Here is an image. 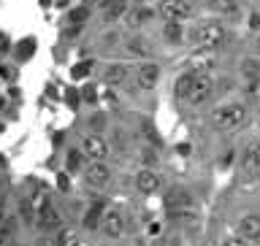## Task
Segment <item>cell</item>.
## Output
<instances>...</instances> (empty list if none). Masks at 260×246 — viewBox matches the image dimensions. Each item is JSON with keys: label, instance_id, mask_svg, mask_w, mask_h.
<instances>
[{"label": "cell", "instance_id": "6da1fadb", "mask_svg": "<svg viewBox=\"0 0 260 246\" xmlns=\"http://www.w3.org/2000/svg\"><path fill=\"white\" fill-rule=\"evenodd\" d=\"M211 95H214V79H211V73L184 71L176 79V97L184 106H190V109H201L203 103L211 100Z\"/></svg>", "mask_w": 260, "mask_h": 246}, {"label": "cell", "instance_id": "7a4b0ae2", "mask_svg": "<svg viewBox=\"0 0 260 246\" xmlns=\"http://www.w3.org/2000/svg\"><path fill=\"white\" fill-rule=\"evenodd\" d=\"M247 117H249L247 106L239 103V100H231V103L217 106V109L211 111L209 122L214 130H239L244 122H247Z\"/></svg>", "mask_w": 260, "mask_h": 246}, {"label": "cell", "instance_id": "3957f363", "mask_svg": "<svg viewBox=\"0 0 260 246\" xmlns=\"http://www.w3.org/2000/svg\"><path fill=\"white\" fill-rule=\"evenodd\" d=\"M192 38H195V44H198V49H217L228 41V30H225V24H219V22H201L198 27H195Z\"/></svg>", "mask_w": 260, "mask_h": 246}, {"label": "cell", "instance_id": "277c9868", "mask_svg": "<svg viewBox=\"0 0 260 246\" xmlns=\"http://www.w3.org/2000/svg\"><path fill=\"white\" fill-rule=\"evenodd\" d=\"M157 14L166 22H184L192 16V3L190 0H160Z\"/></svg>", "mask_w": 260, "mask_h": 246}, {"label": "cell", "instance_id": "5b68a950", "mask_svg": "<svg viewBox=\"0 0 260 246\" xmlns=\"http://www.w3.org/2000/svg\"><path fill=\"white\" fill-rule=\"evenodd\" d=\"M98 227H101V233L106 235V238H119L122 233H125V214H122L119 208L109 206L101 214V222H98Z\"/></svg>", "mask_w": 260, "mask_h": 246}, {"label": "cell", "instance_id": "8992f818", "mask_svg": "<svg viewBox=\"0 0 260 246\" xmlns=\"http://www.w3.org/2000/svg\"><path fill=\"white\" fill-rule=\"evenodd\" d=\"M84 182L95 190H101L111 182V168L106 165V160H89V165L84 168Z\"/></svg>", "mask_w": 260, "mask_h": 246}, {"label": "cell", "instance_id": "52a82bcc", "mask_svg": "<svg viewBox=\"0 0 260 246\" xmlns=\"http://www.w3.org/2000/svg\"><path fill=\"white\" fill-rule=\"evenodd\" d=\"M81 154L89 160H106L109 157V141L98 133H89L81 138Z\"/></svg>", "mask_w": 260, "mask_h": 246}, {"label": "cell", "instance_id": "ba28073f", "mask_svg": "<svg viewBox=\"0 0 260 246\" xmlns=\"http://www.w3.org/2000/svg\"><path fill=\"white\" fill-rule=\"evenodd\" d=\"M133 76H136V87L149 92V89H154V87L160 84V65H154V62L146 60V62H141L136 68Z\"/></svg>", "mask_w": 260, "mask_h": 246}, {"label": "cell", "instance_id": "9c48e42d", "mask_svg": "<svg viewBox=\"0 0 260 246\" xmlns=\"http://www.w3.org/2000/svg\"><path fill=\"white\" fill-rule=\"evenodd\" d=\"M241 173L247 179H260V146L249 144L241 154Z\"/></svg>", "mask_w": 260, "mask_h": 246}, {"label": "cell", "instance_id": "30bf717a", "mask_svg": "<svg viewBox=\"0 0 260 246\" xmlns=\"http://www.w3.org/2000/svg\"><path fill=\"white\" fill-rule=\"evenodd\" d=\"M166 208L168 211H182V208H192V195L187 187H171L166 192Z\"/></svg>", "mask_w": 260, "mask_h": 246}, {"label": "cell", "instance_id": "8fae6325", "mask_svg": "<svg viewBox=\"0 0 260 246\" xmlns=\"http://www.w3.org/2000/svg\"><path fill=\"white\" fill-rule=\"evenodd\" d=\"M160 187H162V182H160V176L154 173V170L141 168L136 173V190L141 195H154V192H160Z\"/></svg>", "mask_w": 260, "mask_h": 246}, {"label": "cell", "instance_id": "7c38bea8", "mask_svg": "<svg viewBox=\"0 0 260 246\" xmlns=\"http://www.w3.org/2000/svg\"><path fill=\"white\" fill-rule=\"evenodd\" d=\"M36 222H38L41 230H60L62 219H60V211H57L52 203H44L36 214Z\"/></svg>", "mask_w": 260, "mask_h": 246}, {"label": "cell", "instance_id": "4fadbf2b", "mask_svg": "<svg viewBox=\"0 0 260 246\" xmlns=\"http://www.w3.org/2000/svg\"><path fill=\"white\" fill-rule=\"evenodd\" d=\"M239 71H241V79L247 81V89H255L260 84V60L257 57H244L239 62Z\"/></svg>", "mask_w": 260, "mask_h": 246}, {"label": "cell", "instance_id": "5bb4252c", "mask_svg": "<svg viewBox=\"0 0 260 246\" xmlns=\"http://www.w3.org/2000/svg\"><path fill=\"white\" fill-rule=\"evenodd\" d=\"M239 235L244 241H255L260 235V214H244L239 219Z\"/></svg>", "mask_w": 260, "mask_h": 246}, {"label": "cell", "instance_id": "9a60e30c", "mask_svg": "<svg viewBox=\"0 0 260 246\" xmlns=\"http://www.w3.org/2000/svg\"><path fill=\"white\" fill-rule=\"evenodd\" d=\"M162 41L171 44V46H182L184 41H187L184 24L182 22H166V24H162Z\"/></svg>", "mask_w": 260, "mask_h": 246}, {"label": "cell", "instance_id": "2e32d148", "mask_svg": "<svg viewBox=\"0 0 260 246\" xmlns=\"http://www.w3.org/2000/svg\"><path fill=\"white\" fill-rule=\"evenodd\" d=\"M127 52L136 54V57H146V60H152V57H154V46H152V41L146 36H133L127 41Z\"/></svg>", "mask_w": 260, "mask_h": 246}, {"label": "cell", "instance_id": "e0dca14e", "mask_svg": "<svg viewBox=\"0 0 260 246\" xmlns=\"http://www.w3.org/2000/svg\"><path fill=\"white\" fill-rule=\"evenodd\" d=\"M127 76H130V68L125 62H114V65H109V68L103 71V81H106V84H111V87H119Z\"/></svg>", "mask_w": 260, "mask_h": 246}, {"label": "cell", "instance_id": "ac0fdd59", "mask_svg": "<svg viewBox=\"0 0 260 246\" xmlns=\"http://www.w3.org/2000/svg\"><path fill=\"white\" fill-rule=\"evenodd\" d=\"M152 19H154V8H149V6H136L133 11H127V24L133 30L144 27V24L152 22Z\"/></svg>", "mask_w": 260, "mask_h": 246}, {"label": "cell", "instance_id": "d6986e66", "mask_svg": "<svg viewBox=\"0 0 260 246\" xmlns=\"http://www.w3.org/2000/svg\"><path fill=\"white\" fill-rule=\"evenodd\" d=\"M209 11H214L219 16H231L239 11V0H206Z\"/></svg>", "mask_w": 260, "mask_h": 246}, {"label": "cell", "instance_id": "ffe728a7", "mask_svg": "<svg viewBox=\"0 0 260 246\" xmlns=\"http://www.w3.org/2000/svg\"><path fill=\"white\" fill-rule=\"evenodd\" d=\"M57 246H81L79 233L71 230V227H62V230L57 233Z\"/></svg>", "mask_w": 260, "mask_h": 246}, {"label": "cell", "instance_id": "44dd1931", "mask_svg": "<svg viewBox=\"0 0 260 246\" xmlns=\"http://www.w3.org/2000/svg\"><path fill=\"white\" fill-rule=\"evenodd\" d=\"M247 27H249L252 32H260V11H252V14L247 16Z\"/></svg>", "mask_w": 260, "mask_h": 246}, {"label": "cell", "instance_id": "7402d4cb", "mask_svg": "<svg viewBox=\"0 0 260 246\" xmlns=\"http://www.w3.org/2000/svg\"><path fill=\"white\" fill-rule=\"evenodd\" d=\"M219 246H249V241H244L241 235H231V238H225Z\"/></svg>", "mask_w": 260, "mask_h": 246}, {"label": "cell", "instance_id": "603a6c76", "mask_svg": "<svg viewBox=\"0 0 260 246\" xmlns=\"http://www.w3.org/2000/svg\"><path fill=\"white\" fill-rule=\"evenodd\" d=\"M79 165H81V154H79V152H71V157H68V168H71V170H76Z\"/></svg>", "mask_w": 260, "mask_h": 246}, {"label": "cell", "instance_id": "cb8c5ba5", "mask_svg": "<svg viewBox=\"0 0 260 246\" xmlns=\"http://www.w3.org/2000/svg\"><path fill=\"white\" fill-rule=\"evenodd\" d=\"M252 246H260V235H257V238H255V241H252Z\"/></svg>", "mask_w": 260, "mask_h": 246}, {"label": "cell", "instance_id": "d4e9b609", "mask_svg": "<svg viewBox=\"0 0 260 246\" xmlns=\"http://www.w3.org/2000/svg\"><path fill=\"white\" fill-rule=\"evenodd\" d=\"M257 103H260V84H257Z\"/></svg>", "mask_w": 260, "mask_h": 246}]
</instances>
